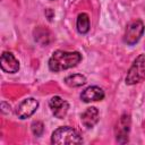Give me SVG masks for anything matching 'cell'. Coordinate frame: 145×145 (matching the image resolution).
<instances>
[{
	"label": "cell",
	"mask_w": 145,
	"mask_h": 145,
	"mask_svg": "<svg viewBox=\"0 0 145 145\" xmlns=\"http://www.w3.org/2000/svg\"><path fill=\"white\" fill-rule=\"evenodd\" d=\"M82 60V54L77 51L67 52L62 50H57L52 53L49 59V68L51 71L58 72L77 66Z\"/></svg>",
	"instance_id": "1"
},
{
	"label": "cell",
	"mask_w": 145,
	"mask_h": 145,
	"mask_svg": "<svg viewBox=\"0 0 145 145\" xmlns=\"http://www.w3.org/2000/svg\"><path fill=\"white\" fill-rule=\"evenodd\" d=\"M52 144H80L83 142L80 135L70 127H60L52 133Z\"/></svg>",
	"instance_id": "2"
},
{
	"label": "cell",
	"mask_w": 145,
	"mask_h": 145,
	"mask_svg": "<svg viewBox=\"0 0 145 145\" xmlns=\"http://www.w3.org/2000/svg\"><path fill=\"white\" fill-rule=\"evenodd\" d=\"M145 79V54H139L131 67L129 68L126 76V84L134 85Z\"/></svg>",
	"instance_id": "3"
},
{
	"label": "cell",
	"mask_w": 145,
	"mask_h": 145,
	"mask_svg": "<svg viewBox=\"0 0 145 145\" xmlns=\"http://www.w3.org/2000/svg\"><path fill=\"white\" fill-rule=\"evenodd\" d=\"M143 33H144L143 22L139 20V19L133 20L126 27L125 35H123V42L128 45H134L135 43H137L139 41Z\"/></svg>",
	"instance_id": "4"
},
{
	"label": "cell",
	"mask_w": 145,
	"mask_h": 145,
	"mask_svg": "<svg viewBox=\"0 0 145 145\" xmlns=\"http://www.w3.org/2000/svg\"><path fill=\"white\" fill-rule=\"evenodd\" d=\"M39 106V102L37 100L33 99V97H28L25 99L24 101H22L17 109H16V114L18 116V118L20 119H26L28 117H31L37 109Z\"/></svg>",
	"instance_id": "5"
},
{
	"label": "cell",
	"mask_w": 145,
	"mask_h": 145,
	"mask_svg": "<svg viewBox=\"0 0 145 145\" xmlns=\"http://www.w3.org/2000/svg\"><path fill=\"white\" fill-rule=\"evenodd\" d=\"M49 106L53 113V116L58 119H63L68 112L69 104L67 101L61 99L60 96H53L49 101Z\"/></svg>",
	"instance_id": "6"
},
{
	"label": "cell",
	"mask_w": 145,
	"mask_h": 145,
	"mask_svg": "<svg viewBox=\"0 0 145 145\" xmlns=\"http://www.w3.org/2000/svg\"><path fill=\"white\" fill-rule=\"evenodd\" d=\"M130 129V117L128 114L121 116L117 123L116 128V135H117V140L119 143H126L128 142V134Z\"/></svg>",
	"instance_id": "7"
},
{
	"label": "cell",
	"mask_w": 145,
	"mask_h": 145,
	"mask_svg": "<svg viewBox=\"0 0 145 145\" xmlns=\"http://www.w3.org/2000/svg\"><path fill=\"white\" fill-rule=\"evenodd\" d=\"M1 69L5 72L14 74L17 72L19 69V62L15 58V56L10 52H3L1 54Z\"/></svg>",
	"instance_id": "8"
},
{
	"label": "cell",
	"mask_w": 145,
	"mask_h": 145,
	"mask_svg": "<svg viewBox=\"0 0 145 145\" xmlns=\"http://www.w3.org/2000/svg\"><path fill=\"white\" fill-rule=\"evenodd\" d=\"M80 99L86 103L94 102V101H101L104 99V92L102 88L97 86H89L82 92Z\"/></svg>",
	"instance_id": "9"
},
{
	"label": "cell",
	"mask_w": 145,
	"mask_h": 145,
	"mask_svg": "<svg viewBox=\"0 0 145 145\" xmlns=\"http://www.w3.org/2000/svg\"><path fill=\"white\" fill-rule=\"evenodd\" d=\"M82 123L84 125V127L86 128H93L97 121H99V110L95 106H89L87 108L80 117Z\"/></svg>",
	"instance_id": "10"
},
{
	"label": "cell",
	"mask_w": 145,
	"mask_h": 145,
	"mask_svg": "<svg viewBox=\"0 0 145 145\" xmlns=\"http://www.w3.org/2000/svg\"><path fill=\"white\" fill-rule=\"evenodd\" d=\"M76 26H77V31L80 34H86L89 29V18L88 15L85 12H82L78 15L77 17V22H76Z\"/></svg>",
	"instance_id": "11"
},
{
	"label": "cell",
	"mask_w": 145,
	"mask_h": 145,
	"mask_svg": "<svg viewBox=\"0 0 145 145\" xmlns=\"http://www.w3.org/2000/svg\"><path fill=\"white\" fill-rule=\"evenodd\" d=\"M65 83L70 87H79L86 83V78L82 74H74L65 78Z\"/></svg>",
	"instance_id": "12"
},
{
	"label": "cell",
	"mask_w": 145,
	"mask_h": 145,
	"mask_svg": "<svg viewBox=\"0 0 145 145\" xmlns=\"http://www.w3.org/2000/svg\"><path fill=\"white\" fill-rule=\"evenodd\" d=\"M31 128H32V131H33V134L35 136H41L43 134V131H44V126H43V123L41 121H34L32 123Z\"/></svg>",
	"instance_id": "13"
}]
</instances>
